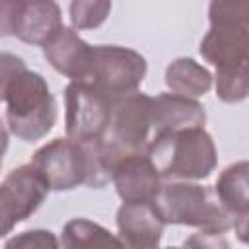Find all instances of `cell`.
Segmentation results:
<instances>
[{
  "label": "cell",
  "mask_w": 249,
  "mask_h": 249,
  "mask_svg": "<svg viewBox=\"0 0 249 249\" xmlns=\"http://www.w3.org/2000/svg\"><path fill=\"white\" fill-rule=\"evenodd\" d=\"M146 156L161 181H200L218 165V152L204 126L161 132L150 138Z\"/></svg>",
  "instance_id": "6da1fadb"
},
{
  "label": "cell",
  "mask_w": 249,
  "mask_h": 249,
  "mask_svg": "<svg viewBox=\"0 0 249 249\" xmlns=\"http://www.w3.org/2000/svg\"><path fill=\"white\" fill-rule=\"evenodd\" d=\"M152 202L165 226H191L216 233L233 230V218L220 206L212 187L195 181H163Z\"/></svg>",
  "instance_id": "7a4b0ae2"
},
{
  "label": "cell",
  "mask_w": 249,
  "mask_h": 249,
  "mask_svg": "<svg viewBox=\"0 0 249 249\" xmlns=\"http://www.w3.org/2000/svg\"><path fill=\"white\" fill-rule=\"evenodd\" d=\"M58 117L56 99L43 74L25 70L6 95V126L21 142L45 138Z\"/></svg>",
  "instance_id": "3957f363"
},
{
  "label": "cell",
  "mask_w": 249,
  "mask_h": 249,
  "mask_svg": "<svg viewBox=\"0 0 249 249\" xmlns=\"http://www.w3.org/2000/svg\"><path fill=\"white\" fill-rule=\"evenodd\" d=\"M210 29L200 41V54L216 68L247 62L249 2L214 0L208 6Z\"/></svg>",
  "instance_id": "277c9868"
},
{
  "label": "cell",
  "mask_w": 249,
  "mask_h": 249,
  "mask_svg": "<svg viewBox=\"0 0 249 249\" xmlns=\"http://www.w3.org/2000/svg\"><path fill=\"white\" fill-rule=\"evenodd\" d=\"M152 132V97L134 91L113 101L109 124L101 136L103 148L115 165L126 156L146 154Z\"/></svg>",
  "instance_id": "5b68a950"
},
{
  "label": "cell",
  "mask_w": 249,
  "mask_h": 249,
  "mask_svg": "<svg viewBox=\"0 0 249 249\" xmlns=\"http://www.w3.org/2000/svg\"><path fill=\"white\" fill-rule=\"evenodd\" d=\"M146 72L148 62L138 51L121 45H93L84 84L115 101L138 91Z\"/></svg>",
  "instance_id": "8992f818"
},
{
  "label": "cell",
  "mask_w": 249,
  "mask_h": 249,
  "mask_svg": "<svg viewBox=\"0 0 249 249\" xmlns=\"http://www.w3.org/2000/svg\"><path fill=\"white\" fill-rule=\"evenodd\" d=\"M49 191L47 181L31 163L12 169L0 181V237L27 220L43 204Z\"/></svg>",
  "instance_id": "52a82bcc"
},
{
  "label": "cell",
  "mask_w": 249,
  "mask_h": 249,
  "mask_svg": "<svg viewBox=\"0 0 249 249\" xmlns=\"http://www.w3.org/2000/svg\"><path fill=\"white\" fill-rule=\"evenodd\" d=\"M113 101L84 82H70L64 88L66 138L74 142L101 138L111 117Z\"/></svg>",
  "instance_id": "ba28073f"
},
{
  "label": "cell",
  "mask_w": 249,
  "mask_h": 249,
  "mask_svg": "<svg viewBox=\"0 0 249 249\" xmlns=\"http://www.w3.org/2000/svg\"><path fill=\"white\" fill-rule=\"evenodd\" d=\"M31 165L43 175L51 191H72L86 183L82 148L66 136L41 146L33 154Z\"/></svg>",
  "instance_id": "9c48e42d"
},
{
  "label": "cell",
  "mask_w": 249,
  "mask_h": 249,
  "mask_svg": "<svg viewBox=\"0 0 249 249\" xmlns=\"http://www.w3.org/2000/svg\"><path fill=\"white\" fill-rule=\"evenodd\" d=\"M163 228L154 202H123L117 210V235L126 249H160Z\"/></svg>",
  "instance_id": "30bf717a"
},
{
  "label": "cell",
  "mask_w": 249,
  "mask_h": 249,
  "mask_svg": "<svg viewBox=\"0 0 249 249\" xmlns=\"http://www.w3.org/2000/svg\"><path fill=\"white\" fill-rule=\"evenodd\" d=\"M111 181L123 202H152L163 183L146 154L119 160L113 165Z\"/></svg>",
  "instance_id": "8fae6325"
},
{
  "label": "cell",
  "mask_w": 249,
  "mask_h": 249,
  "mask_svg": "<svg viewBox=\"0 0 249 249\" xmlns=\"http://www.w3.org/2000/svg\"><path fill=\"white\" fill-rule=\"evenodd\" d=\"M47 62L70 82H84L91 62V45L84 41L72 27L62 25L43 47Z\"/></svg>",
  "instance_id": "7c38bea8"
},
{
  "label": "cell",
  "mask_w": 249,
  "mask_h": 249,
  "mask_svg": "<svg viewBox=\"0 0 249 249\" xmlns=\"http://www.w3.org/2000/svg\"><path fill=\"white\" fill-rule=\"evenodd\" d=\"M249 163L245 160L228 165L216 179L214 195L220 206L233 218V231L241 243L247 241V218H249V187H247Z\"/></svg>",
  "instance_id": "4fadbf2b"
},
{
  "label": "cell",
  "mask_w": 249,
  "mask_h": 249,
  "mask_svg": "<svg viewBox=\"0 0 249 249\" xmlns=\"http://www.w3.org/2000/svg\"><path fill=\"white\" fill-rule=\"evenodd\" d=\"M60 6L53 0H18L14 37L27 45H45L62 27Z\"/></svg>",
  "instance_id": "5bb4252c"
},
{
  "label": "cell",
  "mask_w": 249,
  "mask_h": 249,
  "mask_svg": "<svg viewBox=\"0 0 249 249\" xmlns=\"http://www.w3.org/2000/svg\"><path fill=\"white\" fill-rule=\"evenodd\" d=\"M206 111L198 99H189L171 91L152 97V130L154 136L161 132H175L193 126H204Z\"/></svg>",
  "instance_id": "9a60e30c"
},
{
  "label": "cell",
  "mask_w": 249,
  "mask_h": 249,
  "mask_svg": "<svg viewBox=\"0 0 249 249\" xmlns=\"http://www.w3.org/2000/svg\"><path fill=\"white\" fill-rule=\"evenodd\" d=\"M163 80L171 93H177L189 99H198L204 93H208L212 88L210 70L191 56H179L171 60L165 68Z\"/></svg>",
  "instance_id": "2e32d148"
},
{
  "label": "cell",
  "mask_w": 249,
  "mask_h": 249,
  "mask_svg": "<svg viewBox=\"0 0 249 249\" xmlns=\"http://www.w3.org/2000/svg\"><path fill=\"white\" fill-rule=\"evenodd\" d=\"M60 249H126L117 233H111L88 218H72L64 224L58 237Z\"/></svg>",
  "instance_id": "e0dca14e"
},
{
  "label": "cell",
  "mask_w": 249,
  "mask_h": 249,
  "mask_svg": "<svg viewBox=\"0 0 249 249\" xmlns=\"http://www.w3.org/2000/svg\"><path fill=\"white\" fill-rule=\"evenodd\" d=\"M212 84L216 88V97L224 103H241L249 93V78H247V62L230 64L216 68L212 76Z\"/></svg>",
  "instance_id": "ac0fdd59"
},
{
  "label": "cell",
  "mask_w": 249,
  "mask_h": 249,
  "mask_svg": "<svg viewBox=\"0 0 249 249\" xmlns=\"http://www.w3.org/2000/svg\"><path fill=\"white\" fill-rule=\"evenodd\" d=\"M111 12V2L105 0H74L68 6V18L72 29H95Z\"/></svg>",
  "instance_id": "d6986e66"
},
{
  "label": "cell",
  "mask_w": 249,
  "mask_h": 249,
  "mask_svg": "<svg viewBox=\"0 0 249 249\" xmlns=\"http://www.w3.org/2000/svg\"><path fill=\"white\" fill-rule=\"evenodd\" d=\"M4 249H60V241L51 230L35 228L12 235Z\"/></svg>",
  "instance_id": "ffe728a7"
},
{
  "label": "cell",
  "mask_w": 249,
  "mask_h": 249,
  "mask_svg": "<svg viewBox=\"0 0 249 249\" xmlns=\"http://www.w3.org/2000/svg\"><path fill=\"white\" fill-rule=\"evenodd\" d=\"M25 62L14 53H0V101H6V95L14 82L25 72Z\"/></svg>",
  "instance_id": "44dd1931"
},
{
  "label": "cell",
  "mask_w": 249,
  "mask_h": 249,
  "mask_svg": "<svg viewBox=\"0 0 249 249\" xmlns=\"http://www.w3.org/2000/svg\"><path fill=\"white\" fill-rule=\"evenodd\" d=\"M183 249H230V243L224 237V233L196 231L185 239Z\"/></svg>",
  "instance_id": "7402d4cb"
},
{
  "label": "cell",
  "mask_w": 249,
  "mask_h": 249,
  "mask_svg": "<svg viewBox=\"0 0 249 249\" xmlns=\"http://www.w3.org/2000/svg\"><path fill=\"white\" fill-rule=\"evenodd\" d=\"M18 0H0V37L14 35Z\"/></svg>",
  "instance_id": "603a6c76"
},
{
  "label": "cell",
  "mask_w": 249,
  "mask_h": 249,
  "mask_svg": "<svg viewBox=\"0 0 249 249\" xmlns=\"http://www.w3.org/2000/svg\"><path fill=\"white\" fill-rule=\"evenodd\" d=\"M8 138H10V132H8V126L4 124V121L0 119V161L8 150Z\"/></svg>",
  "instance_id": "cb8c5ba5"
},
{
  "label": "cell",
  "mask_w": 249,
  "mask_h": 249,
  "mask_svg": "<svg viewBox=\"0 0 249 249\" xmlns=\"http://www.w3.org/2000/svg\"><path fill=\"white\" fill-rule=\"evenodd\" d=\"M165 249H183V247H165Z\"/></svg>",
  "instance_id": "d4e9b609"
},
{
  "label": "cell",
  "mask_w": 249,
  "mask_h": 249,
  "mask_svg": "<svg viewBox=\"0 0 249 249\" xmlns=\"http://www.w3.org/2000/svg\"><path fill=\"white\" fill-rule=\"evenodd\" d=\"M0 167H2V161H0Z\"/></svg>",
  "instance_id": "484cf974"
}]
</instances>
